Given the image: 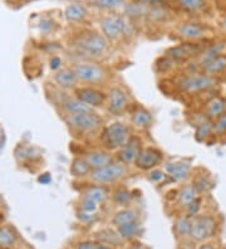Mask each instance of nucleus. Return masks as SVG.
I'll use <instances>...</instances> for the list:
<instances>
[{"instance_id": "obj_1", "label": "nucleus", "mask_w": 226, "mask_h": 249, "mask_svg": "<svg viewBox=\"0 0 226 249\" xmlns=\"http://www.w3.org/2000/svg\"><path fill=\"white\" fill-rule=\"evenodd\" d=\"M77 48L82 53L92 57H100L104 54L107 48H108V43L105 39L103 34L97 33V32H87L79 36V38L75 42Z\"/></svg>"}, {"instance_id": "obj_2", "label": "nucleus", "mask_w": 226, "mask_h": 249, "mask_svg": "<svg viewBox=\"0 0 226 249\" xmlns=\"http://www.w3.org/2000/svg\"><path fill=\"white\" fill-rule=\"evenodd\" d=\"M67 124L81 134H92L102 126V119L94 112H83L70 115L66 119Z\"/></svg>"}, {"instance_id": "obj_3", "label": "nucleus", "mask_w": 226, "mask_h": 249, "mask_svg": "<svg viewBox=\"0 0 226 249\" xmlns=\"http://www.w3.org/2000/svg\"><path fill=\"white\" fill-rule=\"evenodd\" d=\"M130 127L122 122H112L103 131L102 141L109 150L121 149L130 140Z\"/></svg>"}, {"instance_id": "obj_4", "label": "nucleus", "mask_w": 226, "mask_h": 249, "mask_svg": "<svg viewBox=\"0 0 226 249\" xmlns=\"http://www.w3.org/2000/svg\"><path fill=\"white\" fill-rule=\"evenodd\" d=\"M127 167L123 162H113L105 166L92 170L89 174L90 180L96 184H111L116 182L126 175Z\"/></svg>"}, {"instance_id": "obj_5", "label": "nucleus", "mask_w": 226, "mask_h": 249, "mask_svg": "<svg viewBox=\"0 0 226 249\" xmlns=\"http://www.w3.org/2000/svg\"><path fill=\"white\" fill-rule=\"evenodd\" d=\"M100 27L105 39L116 40L121 38L123 34H126L128 23H127L126 19L122 16L112 14V16H107L101 19Z\"/></svg>"}, {"instance_id": "obj_6", "label": "nucleus", "mask_w": 226, "mask_h": 249, "mask_svg": "<svg viewBox=\"0 0 226 249\" xmlns=\"http://www.w3.org/2000/svg\"><path fill=\"white\" fill-rule=\"evenodd\" d=\"M75 76L78 78V81L86 83H101L105 81V78L108 77L107 71L102 68L98 64L94 63H78L75 64L74 68Z\"/></svg>"}, {"instance_id": "obj_7", "label": "nucleus", "mask_w": 226, "mask_h": 249, "mask_svg": "<svg viewBox=\"0 0 226 249\" xmlns=\"http://www.w3.org/2000/svg\"><path fill=\"white\" fill-rule=\"evenodd\" d=\"M216 229V222L210 215H199L195 216L191 222L190 235L196 242H202L212 237Z\"/></svg>"}, {"instance_id": "obj_8", "label": "nucleus", "mask_w": 226, "mask_h": 249, "mask_svg": "<svg viewBox=\"0 0 226 249\" xmlns=\"http://www.w3.org/2000/svg\"><path fill=\"white\" fill-rule=\"evenodd\" d=\"M215 83V79L209 74H191L181 79L180 89L187 93H197L212 89Z\"/></svg>"}, {"instance_id": "obj_9", "label": "nucleus", "mask_w": 226, "mask_h": 249, "mask_svg": "<svg viewBox=\"0 0 226 249\" xmlns=\"http://www.w3.org/2000/svg\"><path fill=\"white\" fill-rule=\"evenodd\" d=\"M162 160V152L154 147H142L139 156L135 160V165L141 170H151L160 164Z\"/></svg>"}, {"instance_id": "obj_10", "label": "nucleus", "mask_w": 226, "mask_h": 249, "mask_svg": "<svg viewBox=\"0 0 226 249\" xmlns=\"http://www.w3.org/2000/svg\"><path fill=\"white\" fill-rule=\"evenodd\" d=\"M75 97L89 107H101L104 104L107 96L100 89L82 87V89H75Z\"/></svg>"}, {"instance_id": "obj_11", "label": "nucleus", "mask_w": 226, "mask_h": 249, "mask_svg": "<svg viewBox=\"0 0 226 249\" xmlns=\"http://www.w3.org/2000/svg\"><path fill=\"white\" fill-rule=\"evenodd\" d=\"M142 150V141L139 137L131 136L130 140L124 143L120 150V160L123 164H131L139 156V151Z\"/></svg>"}, {"instance_id": "obj_12", "label": "nucleus", "mask_w": 226, "mask_h": 249, "mask_svg": "<svg viewBox=\"0 0 226 249\" xmlns=\"http://www.w3.org/2000/svg\"><path fill=\"white\" fill-rule=\"evenodd\" d=\"M128 106V98H127L126 92L120 87L112 89L108 93V109L111 113L123 112Z\"/></svg>"}, {"instance_id": "obj_13", "label": "nucleus", "mask_w": 226, "mask_h": 249, "mask_svg": "<svg viewBox=\"0 0 226 249\" xmlns=\"http://www.w3.org/2000/svg\"><path fill=\"white\" fill-rule=\"evenodd\" d=\"M200 46L199 44H191V43H185L177 47H172L167 51V55L174 61H186L192 55L199 54Z\"/></svg>"}, {"instance_id": "obj_14", "label": "nucleus", "mask_w": 226, "mask_h": 249, "mask_svg": "<svg viewBox=\"0 0 226 249\" xmlns=\"http://www.w3.org/2000/svg\"><path fill=\"white\" fill-rule=\"evenodd\" d=\"M176 33L187 40H196L204 38L206 34V28L197 23H182L177 27Z\"/></svg>"}, {"instance_id": "obj_15", "label": "nucleus", "mask_w": 226, "mask_h": 249, "mask_svg": "<svg viewBox=\"0 0 226 249\" xmlns=\"http://www.w3.org/2000/svg\"><path fill=\"white\" fill-rule=\"evenodd\" d=\"M165 169L170 177L176 181H182V180L187 179L191 173V165L189 162H184V161L167 162Z\"/></svg>"}, {"instance_id": "obj_16", "label": "nucleus", "mask_w": 226, "mask_h": 249, "mask_svg": "<svg viewBox=\"0 0 226 249\" xmlns=\"http://www.w3.org/2000/svg\"><path fill=\"white\" fill-rule=\"evenodd\" d=\"M54 82L59 86L60 89H70L77 85L78 78L75 76L74 71L70 70V68H60L54 74Z\"/></svg>"}, {"instance_id": "obj_17", "label": "nucleus", "mask_w": 226, "mask_h": 249, "mask_svg": "<svg viewBox=\"0 0 226 249\" xmlns=\"http://www.w3.org/2000/svg\"><path fill=\"white\" fill-rule=\"evenodd\" d=\"M88 16V10L82 3H70L64 10V18L70 23H79Z\"/></svg>"}, {"instance_id": "obj_18", "label": "nucleus", "mask_w": 226, "mask_h": 249, "mask_svg": "<svg viewBox=\"0 0 226 249\" xmlns=\"http://www.w3.org/2000/svg\"><path fill=\"white\" fill-rule=\"evenodd\" d=\"M85 159L87 160V162L89 164V166L92 167V170H97V169H101V167L105 166L112 162V156L111 154L104 151H93L86 154Z\"/></svg>"}, {"instance_id": "obj_19", "label": "nucleus", "mask_w": 226, "mask_h": 249, "mask_svg": "<svg viewBox=\"0 0 226 249\" xmlns=\"http://www.w3.org/2000/svg\"><path fill=\"white\" fill-rule=\"evenodd\" d=\"M62 107L66 111L68 115H75V113H83V112H90L92 111V107L87 106L86 104H83L82 101H79L78 98H66V100L62 101Z\"/></svg>"}, {"instance_id": "obj_20", "label": "nucleus", "mask_w": 226, "mask_h": 249, "mask_svg": "<svg viewBox=\"0 0 226 249\" xmlns=\"http://www.w3.org/2000/svg\"><path fill=\"white\" fill-rule=\"evenodd\" d=\"M206 116L209 119H217L219 116L226 112V101L221 97H215L210 100L205 108Z\"/></svg>"}, {"instance_id": "obj_21", "label": "nucleus", "mask_w": 226, "mask_h": 249, "mask_svg": "<svg viewBox=\"0 0 226 249\" xmlns=\"http://www.w3.org/2000/svg\"><path fill=\"white\" fill-rule=\"evenodd\" d=\"M92 171V167L87 162L85 158H75L72 161V166H70V174L74 178H86L89 175Z\"/></svg>"}, {"instance_id": "obj_22", "label": "nucleus", "mask_w": 226, "mask_h": 249, "mask_svg": "<svg viewBox=\"0 0 226 249\" xmlns=\"http://www.w3.org/2000/svg\"><path fill=\"white\" fill-rule=\"evenodd\" d=\"M131 121H132V124H135L136 127L143 128L150 126L151 122H152V116H151V113L148 112L147 109L139 107L136 111H133Z\"/></svg>"}, {"instance_id": "obj_23", "label": "nucleus", "mask_w": 226, "mask_h": 249, "mask_svg": "<svg viewBox=\"0 0 226 249\" xmlns=\"http://www.w3.org/2000/svg\"><path fill=\"white\" fill-rule=\"evenodd\" d=\"M226 70V55L220 54L215 57L214 59H211L210 62L204 66V71L206 74L211 76V74H217Z\"/></svg>"}, {"instance_id": "obj_24", "label": "nucleus", "mask_w": 226, "mask_h": 249, "mask_svg": "<svg viewBox=\"0 0 226 249\" xmlns=\"http://www.w3.org/2000/svg\"><path fill=\"white\" fill-rule=\"evenodd\" d=\"M197 195H199V193L196 192V189L193 188V185L187 184L178 193V204H180L181 207L187 208L197 197Z\"/></svg>"}, {"instance_id": "obj_25", "label": "nucleus", "mask_w": 226, "mask_h": 249, "mask_svg": "<svg viewBox=\"0 0 226 249\" xmlns=\"http://www.w3.org/2000/svg\"><path fill=\"white\" fill-rule=\"evenodd\" d=\"M107 190H105L103 186H88L83 192V197H87V199H90V200L96 201L97 204L102 203L107 199Z\"/></svg>"}, {"instance_id": "obj_26", "label": "nucleus", "mask_w": 226, "mask_h": 249, "mask_svg": "<svg viewBox=\"0 0 226 249\" xmlns=\"http://www.w3.org/2000/svg\"><path fill=\"white\" fill-rule=\"evenodd\" d=\"M224 48H225V43L223 42L216 43V44H214V46L209 47L208 49H205V51L200 54V58H199L200 63H201L202 66H205L208 62L211 61V59H214L215 57L220 55L221 53H223Z\"/></svg>"}, {"instance_id": "obj_27", "label": "nucleus", "mask_w": 226, "mask_h": 249, "mask_svg": "<svg viewBox=\"0 0 226 249\" xmlns=\"http://www.w3.org/2000/svg\"><path fill=\"white\" fill-rule=\"evenodd\" d=\"M137 213H136L135 210H131V209H124V210H121L120 213L116 214V216L113 218L112 223L117 227H121V225L127 224V223H131V222H135L137 220Z\"/></svg>"}, {"instance_id": "obj_28", "label": "nucleus", "mask_w": 226, "mask_h": 249, "mask_svg": "<svg viewBox=\"0 0 226 249\" xmlns=\"http://www.w3.org/2000/svg\"><path fill=\"white\" fill-rule=\"evenodd\" d=\"M212 135V122L202 121L200 122L195 132V139L199 142H204Z\"/></svg>"}, {"instance_id": "obj_29", "label": "nucleus", "mask_w": 226, "mask_h": 249, "mask_svg": "<svg viewBox=\"0 0 226 249\" xmlns=\"http://www.w3.org/2000/svg\"><path fill=\"white\" fill-rule=\"evenodd\" d=\"M182 9L190 13H199L205 9L206 0H177Z\"/></svg>"}, {"instance_id": "obj_30", "label": "nucleus", "mask_w": 226, "mask_h": 249, "mask_svg": "<svg viewBox=\"0 0 226 249\" xmlns=\"http://www.w3.org/2000/svg\"><path fill=\"white\" fill-rule=\"evenodd\" d=\"M118 231H120V235L122 238H126V239H130L133 238L135 235H137L139 231V224L137 220L131 223H127V224L121 225L118 227Z\"/></svg>"}, {"instance_id": "obj_31", "label": "nucleus", "mask_w": 226, "mask_h": 249, "mask_svg": "<svg viewBox=\"0 0 226 249\" xmlns=\"http://www.w3.org/2000/svg\"><path fill=\"white\" fill-rule=\"evenodd\" d=\"M15 243V234L10 228H0V248H9Z\"/></svg>"}, {"instance_id": "obj_32", "label": "nucleus", "mask_w": 226, "mask_h": 249, "mask_svg": "<svg viewBox=\"0 0 226 249\" xmlns=\"http://www.w3.org/2000/svg\"><path fill=\"white\" fill-rule=\"evenodd\" d=\"M94 5L105 10H118L124 6V0H93Z\"/></svg>"}, {"instance_id": "obj_33", "label": "nucleus", "mask_w": 226, "mask_h": 249, "mask_svg": "<svg viewBox=\"0 0 226 249\" xmlns=\"http://www.w3.org/2000/svg\"><path fill=\"white\" fill-rule=\"evenodd\" d=\"M212 134L217 136H223L226 134V112L215 119V122L212 124Z\"/></svg>"}, {"instance_id": "obj_34", "label": "nucleus", "mask_w": 226, "mask_h": 249, "mask_svg": "<svg viewBox=\"0 0 226 249\" xmlns=\"http://www.w3.org/2000/svg\"><path fill=\"white\" fill-rule=\"evenodd\" d=\"M175 229L180 235H190V229H191V223L189 222V219L186 218H180L177 219V222L175 224Z\"/></svg>"}, {"instance_id": "obj_35", "label": "nucleus", "mask_w": 226, "mask_h": 249, "mask_svg": "<svg viewBox=\"0 0 226 249\" xmlns=\"http://www.w3.org/2000/svg\"><path fill=\"white\" fill-rule=\"evenodd\" d=\"M193 188L196 189V192L199 193H206L212 188V182L209 181L206 178H197L193 182Z\"/></svg>"}, {"instance_id": "obj_36", "label": "nucleus", "mask_w": 226, "mask_h": 249, "mask_svg": "<svg viewBox=\"0 0 226 249\" xmlns=\"http://www.w3.org/2000/svg\"><path fill=\"white\" fill-rule=\"evenodd\" d=\"M131 195L130 192H127L126 189H120L117 192L115 193V200L116 203L121 204V205H124V204H128L131 200Z\"/></svg>"}, {"instance_id": "obj_37", "label": "nucleus", "mask_w": 226, "mask_h": 249, "mask_svg": "<svg viewBox=\"0 0 226 249\" xmlns=\"http://www.w3.org/2000/svg\"><path fill=\"white\" fill-rule=\"evenodd\" d=\"M81 208L83 212H87V213H93L96 212L97 208H98V204L96 201L90 200V199H87V197H83V200H82Z\"/></svg>"}, {"instance_id": "obj_38", "label": "nucleus", "mask_w": 226, "mask_h": 249, "mask_svg": "<svg viewBox=\"0 0 226 249\" xmlns=\"http://www.w3.org/2000/svg\"><path fill=\"white\" fill-rule=\"evenodd\" d=\"M54 20L51 18H43L42 21H40L39 24V28L40 31L43 32V33H48V32H51L53 28H54Z\"/></svg>"}, {"instance_id": "obj_39", "label": "nucleus", "mask_w": 226, "mask_h": 249, "mask_svg": "<svg viewBox=\"0 0 226 249\" xmlns=\"http://www.w3.org/2000/svg\"><path fill=\"white\" fill-rule=\"evenodd\" d=\"M200 208H201V197L197 196L186 209L189 210V213H190L191 215H196V214L199 213Z\"/></svg>"}, {"instance_id": "obj_40", "label": "nucleus", "mask_w": 226, "mask_h": 249, "mask_svg": "<svg viewBox=\"0 0 226 249\" xmlns=\"http://www.w3.org/2000/svg\"><path fill=\"white\" fill-rule=\"evenodd\" d=\"M148 178H150L151 181L158 182V181H161V180H162L163 178H165V174H163V171L157 170V169H154V170H152L150 173Z\"/></svg>"}, {"instance_id": "obj_41", "label": "nucleus", "mask_w": 226, "mask_h": 249, "mask_svg": "<svg viewBox=\"0 0 226 249\" xmlns=\"http://www.w3.org/2000/svg\"><path fill=\"white\" fill-rule=\"evenodd\" d=\"M141 5H150V6H160L165 3V0H137Z\"/></svg>"}, {"instance_id": "obj_42", "label": "nucleus", "mask_w": 226, "mask_h": 249, "mask_svg": "<svg viewBox=\"0 0 226 249\" xmlns=\"http://www.w3.org/2000/svg\"><path fill=\"white\" fill-rule=\"evenodd\" d=\"M60 67H62V59L59 57H53L51 59V68L53 71H59Z\"/></svg>"}, {"instance_id": "obj_43", "label": "nucleus", "mask_w": 226, "mask_h": 249, "mask_svg": "<svg viewBox=\"0 0 226 249\" xmlns=\"http://www.w3.org/2000/svg\"><path fill=\"white\" fill-rule=\"evenodd\" d=\"M78 249H97V246L92 242H83L78 246Z\"/></svg>"}, {"instance_id": "obj_44", "label": "nucleus", "mask_w": 226, "mask_h": 249, "mask_svg": "<svg viewBox=\"0 0 226 249\" xmlns=\"http://www.w3.org/2000/svg\"><path fill=\"white\" fill-rule=\"evenodd\" d=\"M39 182H42V184H49L51 182V175L49 174H44V175H42V177H39Z\"/></svg>"}, {"instance_id": "obj_45", "label": "nucleus", "mask_w": 226, "mask_h": 249, "mask_svg": "<svg viewBox=\"0 0 226 249\" xmlns=\"http://www.w3.org/2000/svg\"><path fill=\"white\" fill-rule=\"evenodd\" d=\"M4 142H5V137H4V134L0 131V151L3 150Z\"/></svg>"}, {"instance_id": "obj_46", "label": "nucleus", "mask_w": 226, "mask_h": 249, "mask_svg": "<svg viewBox=\"0 0 226 249\" xmlns=\"http://www.w3.org/2000/svg\"><path fill=\"white\" fill-rule=\"evenodd\" d=\"M199 249H215L214 247L209 246V244H205V246H201Z\"/></svg>"}, {"instance_id": "obj_47", "label": "nucleus", "mask_w": 226, "mask_h": 249, "mask_svg": "<svg viewBox=\"0 0 226 249\" xmlns=\"http://www.w3.org/2000/svg\"><path fill=\"white\" fill-rule=\"evenodd\" d=\"M72 3H83V1H87V0H70Z\"/></svg>"}, {"instance_id": "obj_48", "label": "nucleus", "mask_w": 226, "mask_h": 249, "mask_svg": "<svg viewBox=\"0 0 226 249\" xmlns=\"http://www.w3.org/2000/svg\"><path fill=\"white\" fill-rule=\"evenodd\" d=\"M97 249H111V248H109V247H103V246H101V247H97Z\"/></svg>"}, {"instance_id": "obj_49", "label": "nucleus", "mask_w": 226, "mask_h": 249, "mask_svg": "<svg viewBox=\"0 0 226 249\" xmlns=\"http://www.w3.org/2000/svg\"><path fill=\"white\" fill-rule=\"evenodd\" d=\"M223 24H224V27H225V28H226V18H225V19H224V23H223Z\"/></svg>"}, {"instance_id": "obj_50", "label": "nucleus", "mask_w": 226, "mask_h": 249, "mask_svg": "<svg viewBox=\"0 0 226 249\" xmlns=\"http://www.w3.org/2000/svg\"><path fill=\"white\" fill-rule=\"evenodd\" d=\"M0 249H9V248H0Z\"/></svg>"}]
</instances>
